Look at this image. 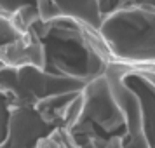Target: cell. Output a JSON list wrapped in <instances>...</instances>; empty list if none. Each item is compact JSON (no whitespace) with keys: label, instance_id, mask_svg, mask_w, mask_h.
I'll return each instance as SVG.
<instances>
[{"label":"cell","instance_id":"cell-1","mask_svg":"<svg viewBox=\"0 0 155 148\" xmlns=\"http://www.w3.org/2000/svg\"><path fill=\"white\" fill-rule=\"evenodd\" d=\"M110 56L119 63L155 64V9L113 11L99 26Z\"/></svg>","mask_w":155,"mask_h":148},{"label":"cell","instance_id":"cell-2","mask_svg":"<svg viewBox=\"0 0 155 148\" xmlns=\"http://www.w3.org/2000/svg\"><path fill=\"white\" fill-rule=\"evenodd\" d=\"M84 106H85V99L84 94L78 92L77 96H73L71 101L64 106L63 110V120L66 124V131H70L80 122V117L84 115Z\"/></svg>","mask_w":155,"mask_h":148},{"label":"cell","instance_id":"cell-3","mask_svg":"<svg viewBox=\"0 0 155 148\" xmlns=\"http://www.w3.org/2000/svg\"><path fill=\"white\" fill-rule=\"evenodd\" d=\"M133 71L141 78L148 80L150 84L155 85V64H134Z\"/></svg>","mask_w":155,"mask_h":148},{"label":"cell","instance_id":"cell-4","mask_svg":"<svg viewBox=\"0 0 155 148\" xmlns=\"http://www.w3.org/2000/svg\"><path fill=\"white\" fill-rule=\"evenodd\" d=\"M96 4H98L99 14L101 12H110L112 14L115 11V0H96Z\"/></svg>","mask_w":155,"mask_h":148},{"label":"cell","instance_id":"cell-5","mask_svg":"<svg viewBox=\"0 0 155 148\" xmlns=\"http://www.w3.org/2000/svg\"><path fill=\"white\" fill-rule=\"evenodd\" d=\"M103 148H124L122 146V140H120V136H115V138H112V140L106 143Z\"/></svg>","mask_w":155,"mask_h":148},{"label":"cell","instance_id":"cell-6","mask_svg":"<svg viewBox=\"0 0 155 148\" xmlns=\"http://www.w3.org/2000/svg\"><path fill=\"white\" fill-rule=\"evenodd\" d=\"M4 68H5V64H4V61H2V59H0V70H4Z\"/></svg>","mask_w":155,"mask_h":148}]
</instances>
